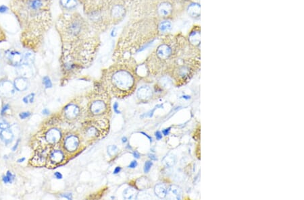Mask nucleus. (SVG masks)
<instances>
[{"instance_id":"7","label":"nucleus","mask_w":304,"mask_h":200,"mask_svg":"<svg viewBox=\"0 0 304 200\" xmlns=\"http://www.w3.org/2000/svg\"><path fill=\"white\" fill-rule=\"evenodd\" d=\"M62 138V134L57 129H51L45 134V139L50 144H56L58 143Z\"/></svg>"},{"instance_id":"46","label":"nucleus","mask_w":304,"mask_h":200,"mask_svg":"<svg viewBox=\"0 0 304 200\" xmlns=\"http://www.w3.org/2000/svg\"><path fill=\"white\" fill-rule=\"evenodd\" d=\"M42 113H43V114H44V115H48L49 113V110L47 109V108H45V109L43 110Z\"/></svg>"},{"instance_id":"42","label":"nucleus","mask_w":304,"mask_h":200,"mask_svg":"<svg viewBox=\"0 0 304 200\" xmlns=\"http://www.w3.org/2000/svg\"><path fill=\"white\" fill-rule=\"evenodd\" d=\"M116 28H113V29H112V30L111 36H112V37H116Z\"/></svg>"},{"instance_id":"34","label":"nucleus","mask_w":304,"mask_h":200,"mask_svg":"<svg viewBox=\"0 0 304 200\" xmlns=\"http://www.w3.org/2000/svg\"><path fill=\"white\" fill-rule=\"evenodd\" d=\"M118 107H119L118 103H117V102L115 103L114 104V110L115 113H117V114H119V113H120V110H118Z\"/></svg>"},{"instance_id":"15","label":"nucleus","mask_w":304,"mask_h":200,"mask_svg":"<svg viewBox=\"0 0 304 200\" xmlns=\"http://www.w3.org/2000/svg\"><path fill=\"white\" fill-rule=\"evenodd\" d=\"M14 86L15 88L19 91L25 90L28 87L27 79L25 78H23V77L16 78L14 81Z\"/></svg>"},{"instance_id":"21","label":"nucleus","mask_w":304,"mask_h":200,"mask_svg":"<svg viewBox=\"0 0 304 200\" xmlns=\"http://www.w3.org/2000/svg\"><path fill=\"white\" fill-rule=\"evenodd\" d=\"M137 195V191L135 189L129 187L123 191V197L126 199H133Z\"/></svg>"},{"instance_id":"44","label":"nucleus","mask_w":304,"mask_h":200,"mask_svg":"<svg viewBox=\"0 0 304 200\" xmlns=\"http://www.w3.org/2000/svg\"><path fill=\"white\" fill-rule=\"evenodd\" d=\"M133 156H134V157H135V158H139V156H140V155H139V154L138 153V152H137V151H134V152H133Z\"/></svg>"},{"instance_id":"3","label":"nucleus","mask_w":304,"mask_h":200,"mask_svg":"<svg viewBox=\"0 0 304 200\" xmlns=\"http://www.w3.org/2000/svg\"><path fill=\"white\" fill-rule=\"evenodd\" d=\"M80 146V139L76 135H69L66 138L64 142L65 150L68 152H75Z\"/></svg>"},{"instance_id":"9","label":"nucleus","mask_w":304,"mask_h":200,"mask_svg":"<svg viewBox=\"0 0 304 200\" xmlns=\"http://www.w3.org/2000/svg\"><path fill=\"white\" fill-rule=\"evenodd\" d=\"M157 55L160 59H167L172 53V49L168 45H161L157 49Z\"/></svg>"},{"instance_id":"12","label":"nucleus","mask_w":304,"mask_h":200,"mask_svg":"<svg viewBox=\"0 0 304 200\" xmlns=\"http://www.w3.org/2000/svg\"><path fill=\"white\" fill-rule=\"evenodd\" d=\"M64 159V154L61 150H54L49 155L50 162L57 165L62 162Z\"/></svg>"},{"instance_id":"24","label":"nucleus","mask_w":304,"mask_h":200,"mask_svg":"<svg viewBox=\"0 0 304 200\" xmlns=\"http://www.w3.org/2000/svg\"><path fill=\"white\" fill-rule=\"evenodd\" d=\"M14 179V175L9 171H8L6 175L3 177V181L5 183H11Z\"/></svg>"},{"instance_id":"48","label":"nucleus","mask_w":304,"mask_h":200,"mask_svg":"<svg viewBox=\"0 0 304 200\" xmlns=\"http://www.w3.org/2000/svg\"><path fill=\"white\" fill-rule=\"evenodd\" d=\"M18 143H19V140L18 141V142H17V143H16V144H15V146H14V148H13V150H14V151L16 150V148H17V146H18Z\"/></svg>"},{"instance_id":"32","label":"nucleus","mask_w":304,"mask_h":200,"mask_svg":"<svg viewBox=\"0 0 304 200\" xmlns=\"http://www.w3.org/2000/svg\"><path fill=\"white\" fill-rule=\"evenodd\" d=\"M30 115V113L29 112H24V113H20L19 116H20V119H26V118H27L28 117H29Z\"/></svg>"},{"instance_id":"18","label":"nucleus","mask_w":304,"mask_h":200,"mask_svg":"<svg viewBox=\"0 0 304 200\" xmlns=\"http://www.w3.org/2000/svg\"><path fill=\"white\" fill-rule=\"evenodd\" d=\"M0 138H1V140L4 142L5 143H9V142L12 140V139L14 138V135L12 134V132L11 131V130H9L8 129H2L1 131V133H0Z\"/></svg>"},{"instance_id":"5","label":"nucleus","mask_w":304,"mask_h":200,"mask_svg":"<svg viewBox=\"0 0 304 200\" xmlns=\"http://www.w3.org/2000/svg\"><path fill=\"white\" fill-rule=\"evenodd\" d=\"M81 109L77 105L70 103L64 107V113L68 119H75L80 115Z\"/></svg>"},{"instance_id":"25","label":"nucleus","mask_w":304,"mask_h":200,"mask_svg":"<svg viewBox=\"0 0 304 200\" xmlns=\"http://www.w3.org/2000/svg\"><path fill=\"white\" fill-rule=\"evenodd\" d=\"M118 148L115 145H111L107 147V154L110 156H114L118 153Z\"/></svg>"},{"instance_id":"4","label":"nucleus","mask_w":304,"mask_h":200,"mask_svg":"<svg viewBox=\"0 0 304 200\" xmlns=\"http://www.w3.org/2000/svg\"><path fill=\"white\" fill-rule=\"evenodd\" d=\"M82 22L78 19H73L69 22L66 27V32L69 36L73 37H77L82 31Z\"/></svg>"},{"instance_id":"19","label":"nucleus","mask_w":304,"mask_h":200,"mask_svg":"<svg viewBox=\"0 0 304 200\" xmlns=\"http://www.w3.org/2000/svg\"><path fill=\"white\" fill-rule=\"evenodd\" d=\"M168 189L164 184H158L155 187L154 191L155 195L160 198H164L166 196Z\"/></svg>"},{"instance_id":"29","label":"nucleus","mask_w":304,"mask_h":200,"mask_svg":"<svg viewBox=\"0 0 304 200\" xmlns=\"http://www.w3.org/2000/svg\"><path fill=\"white\" fill-rule=\"evenodd\" d=\"M34 96L35 94H30L29 95L25 96L23 98V101L25 103H32L33 102V100H34Z\"/></svg>"},{"instance_id":"17","label":"nucleus","mask_w":304,"mask_h":200,"mask_svg":"<svg viewBox=\"0 0 304 200\" xmlns=\"http://www.w3.org/2000/svg\"><path fill=\"white\" fill-rule=\"evenodd\" d=\"M125 14V9L123 6L120 5H116L112 9L111 14L114 18H120L123 17Z\"/></svg>"},{"instance_id":"23","label":"nucleus","mask_w":304,"mask_h":200,"mask_svg":"<svg viewBox=\"0 0 304 200\" xmlns=\"http://www.w3.org/2000/svg\"><path fill=\"white\" fill-rule=\"evenodd\" d=\"M172 28V24L168 20L162 21L159 25V29L162 32H166L169 31Z\"/></svg>"},{"instance_id":"52","label":"nucleus","mask_w":304,"mask_h":200,"mask_svg":"<svg viewBox=\"0 0 304 200\" xmlns=\"http://www.w3.org/2000/svg\"><path fill=\"white\" fill-rule=\"evenodd\" d=\"M1 129H0V133H1Z\"/></svg>"},{"instance_id":"41","label":"nucleus","mask_w":304,"mask_h":200,"mask_svg":"<svg viewBox=\"0 0 304 200\" xmlns=\"http://www.w3.org/2000/svg\"><path fill=\"white\" fill-rule=\"evenodd\" d=\"M120 170H121V167H116V168H115L114 170V174H118V173L120 172Z\"/></svg>"},{"instance_id":"33","label":"nucleus","mask_w":304,"mask_h":200,"mask_svg":"<svg viewBox=\"0 0 304 200\" xmlns=\"http://www.w3.org/2000/svg\"><path fill=\"white\" fill-rule=\"evenodd\" d=\"M9 127V124L7 123L3 122V121L0 122V129H1V130L8 129Z\"/></svg>"},{"instance_id":"13","label":"nucleus","mask_w":304,"mask_h":200,"mask_svg":"<svg viewBox=\"0 0 304 200\" xmlns=\"http://www.w3.org/2000/svg\"><path fill=\"white\" fill-rule=\"evenodd\" d=\"M19 75L23 78H29L33 75V70L28 64L20 65L18 69Z\"/></svg>"},{"instance_id":"40","label":"nucleus","mask_w":304,"mask_h":200,"mask_svg":"<svg viewBox=\"0 0 304 200\" xmlns=\"http://www.w3.org/2000/svg\"><path fill=\"white\" fill-rule=\"evenodd\" d=\"M54 176L57 178V179H62V174H61L60 173H59V172H56V173H55Z\"/></svg>"},{"instance_id":"38","label":"nucleus","mask_w":304,"mask_h":200,"mask_svg":"<svg viewBox=\"0 0 304 200\" xmlns=\"http://www.w3.org/2000/svg\"><path fill=\"white\" fill-rule=\"evenodd\" d=\"M8 10V8L5 6H0V13H4L7 12Z\"/></svg>"},{"instance_id":"22","label":"nucleus","mask_w":304,"mask_h":200,"mask_svg":"<svg viewBox=\"0 0 304 200\" xmlns=\"http://www.w3.org/2000/svg\"><path fill=\"white\" fill-rule=\"evenodd\" d=\"M76 0H60V4L64 8L68 9H73L77 6Z\"/></svg>"},{"instance_id":"49","label":"nucleus","mask_w":304,"mask_h":200,"mask_svg":"<svg viewBox=\"0 0 304 200\" xmlns=\"http://www.w3.org/2000/svg\"><path fill=\"white\" fill-rule=\"evenodd\" d=\"M25 160V158H20V159H19V160H18V162H23V161H24V160Z\"/></svg>"},{"instance_id":"43","label":"nucleus","mask_w":304,"mask_h":200,"mask_svg":"<svg viewBox=\"0 0 304 200\" xmlns=\"http://www.w3.org/2000/svg\"><path fill=\"white\" fill-rule=\"evenodd\" d=\"M8 108H9V105H5V106H4V108H3V109H2V111H1V114H4V113L5 111H6V110L8 109Z\"/></svg>"},{"instance_id":"27","label":"nucleus","mask_w":304,"mask_h":200,"mask_svg":"<svg viewBox=\"0 0 304 200\" xmlns=\"http://www.w3.org/2000/svg\"><path fill=\"white\" fill-rule=\"evenodd\" d=\"M146 181H147V179H143V178H140V179H139L137 181L141 183H141L136 184L137 185V188L141 189H143V188H145V187H147V182H146Z\"/></svg>"},{"instance_id":"20","label":"nucleus","mask_w":304,"mask_h":200,"mask_svg":"<svg viewBox=\"0 0 304 200\" xmlns=\"http://www.w3.org/2000/svg\"><path fill=\"white\" fill-rule=\"evenodd\" d=\"M189 41L194 45H198L200 43V30H195L191 32L189 37Z\"/></svg>"},{"instance_id":"14","label":"nucleus","mask_w":304,"mask_h":200,"mask_svg":"<svg viewBox=\"0 0 304 200\" xmlns=\"http://www.w3.org/2000/svg\"><path fill=\"white\" fill-rule=\"evenodd\" d=\"M188 14L193 18H197L200 16V4L193 3L190 4L187 9Z\"/></svg>"},{"instance_id":"1","label":"nucleus","mask_w":304,"mask_h":200,"mask_svg":"<svg viewBox=\"0 0 304 200\" xmlns=\"http://www.w3.org/2000/svg\"><path fill=\"white\" fill-rule=\"evenodd\" d=\"M107 88L112 95L122 98L130 95L136 88L135 75L127 69H116L110 72Z\"/></svg>"},{"instance_id":"8","label":"nucleus","mask_w":304,"mask_h":200,"mask_svg":"<svg viewBox=\"0 0 304 200\" xmlns=\"http://www.w3.org/2000/svg\"><path fill=\"white\" fill-rule=\"evenodd\" d=\"M14 86L9 81H4L0 84V95L9 97L14 93Z\"/></svg>"},{"instance_id":"11","label":"nucleus","mask_w":304,"mask_h":200,"mask_svg":"<svg viewBox=\"0 0 304 200\" xmlns=\"http://www.w3.org/2000/svg\"><path fill=\"white\" fill-rule=\"evenodd\" d=\"M166 196L170 199H180L181 197V190L175 185H172L167 190Z\"/></svg>"},{"instance_id":"2","label":"nucleus","mask_w":304,"mask_h":200,"mask_svg":"<svg viewBox=\"0 0 304 200\" xmlns=\"http://www.w3.org/2000/svg\"><path fill=\"white\" fill-rule=\"evenodd\" d=\"M88 110L93 119H103L101 117L108 112L107 98L101 95L92 98L89 103Z\"/></svg>"},{"instance_id":"31","label":"nucleus","mask_w":304,"mask_h":200,"mask_svg":"<svg viewBox=\"0 0 304 200\" xmlns=\"http://www.w3.org/2000/svg\"><path fill=\"white\" fill-rule=\"evenodd\" d=\"M153 165V163L152 161H147L145 163V166H144V172L145 173H147L150 170L151 168H152Z\"/></svg>"},{"instance_id":"16","label":"nucleus","mask_w":304,"mask_h":200,"mask_svg":"<svg viewBox=\"0 0 304 200\" xmlns=\"http://www.w3.org/2000/svg\"><path fill=\"white\" fill-rule=\"evenodd\" d=\"M172 6L168 2H164L160 5L158 7V12L160 15L162 16H167L172 12Z\"/></svg>"},{"instance_id":"47","label":"nucleus","mask_w":304,"mask_h":200,"mask_svg":"<svg viewBox=\"0 0 304 200\" xmlns=\"http://www.w3.org/2000/svg\"><path fill=\"white\" fill-rule=\"evenodd\" d=\"M122 142H123V143H126V142H127V138H126V137H123V138H122Z\"/></svg>"},{"instance_id":"36","label":"nucleus","mask_w":304,"mask_h":200,"mask_svg":"<svg viewBox=\"0 0 304 200\" xmlns=\"http://www.w3.org/2000/svg\"><path fill=\"white\" fill-rule=\"evenodd\" d=\"M155 137H156V138H157V140H160V139L162 138V135L161 132H160V131H157L155 132Z\"/></svg>"},{"instance_id":"10","label":"nucleus","mask_w":304,"mask_h":200,"mask_svg":"<svg viewBox=\"0 0 304 200\" xmlns=\"http://www.w3.org/2000/svg\"><path fill=\"white\" fill-rule=\"evenodd\" d=\"M137 95L140 100H147L152 96V90L149 86H143L139 88Z\"/></svg>"},{"instance_id":"30","label":"nucleus","mask_w":304,"mask_h":200,"mask_svg":"<svg viewBox=\"0 0 304 200\" xmlns=\"http://www.w3.org/2000/svg\"><path fill=\"white\" fill-rule=\"evenodd\" d=\"M164 162L166 163V165L168 166H172L174 164V160L173 156H167L166 158L164 159Z\"/></svg>"},{"instance_id":"39","label":"nucleus","mask_w":304,"mask_h":200,"mask_svg":"<svg viewBox=\"0 0 304 200\" xmlns=\"http://www.w3.org/2000/svg\"><path fill=\"white\" fill-rule=\"evenodd\" d=\"M170 130H171V127H169V128H167V129H164L163 131H162V134H163L164 136H168V135L169 134Z\"/></svg>"},{"instance_id":"35","label":"nucleus","mask_w":304,"mask_h":200,"mask_svg":"<svg viewBox=\"0 0 304 200\" xmlns=\"http://www.w3.org/2000/svg\"><path fill=\"white\" fill-rule=\"evenodd\" d=\"M137 162L136 160H133V161H132V162H131L130 165H129L128 167L129 168H135L136 167H137Z\"/></svg>"},{"instance_id":"37","label":"nucleus","mask_w":304,"mask_h":200,"mask_svg":"<svg viewBox=\"0 0 304 200\" xmlns=\"http://www.w3.org/2000/svg\"><path fill=\"white\" fill-rule=\"evenodd\" d=\"M62 196L63 197H65V198H67L68 199H72V194H69V193H66V194H64L62 195Z\"/></svg>"},{"instance_id":"51","label":"nucleus","mask_w":304,"mask_h":200,"mask_svg":"<svg viewBox=\"0 0 304 200\" xmlns=\"http://www.w3.org/2000/svg\"><path fill=\"white\" fill-rule=\"evenodd\" d=\"M1 53H0V59H1Z\"/></svg>"},{"instance_id":"26","label":"nucleus","mask_w":304,"mask_h":200,"mask_svg":"<svg viewBox=\"0 0 304 200\" xmlns=\"http://www.w3.org/2000/svg\"><path fill=\"white\" fill-rule=\"evenodd\" d=\"M24 58H25V61L27 62L28 64H32L33 61H34V55H33L32 52H27L25 54Z\"/></svg>"},{"instance_id":"6","label":"nucleus","mask_w":304,"mask_h":200,"mask_svg":"<svg viewBox=\"0 0 304 200\" xmlns=\"http://www.w3.org/2000/svg\"><path fill=\"white\" fill-rule=\"evenodd\" d=\"M5 55H6L7 59L9 61V64L14 66H20L23 59L22 55L16 51H7Z\"/></svg>"},{"instance_id":"50","label":"nucleus","mask_w":304,"mask_h":200,"mask_svg":"<svg viewBox=\"0 0 304 200\" xmlns=\"http://www.w3.org/2000/svg\"><path fill=\"white\" fill-rule=\"evenodd\" d=\"M183 98H185V99H189L190 98V96H183Z\"/></svg>"},{"instance_id":"28","label":"nucleus","mask_w":304,"mask_h":200,"mask_svg":"<svg viewBox=\"0 0 304 200\" xmlns=\"http://www.w3.org/2000/svg\"><path fill=\"white\" fill-rule=\"evenodd\" d=\"M43 83H44L45 87L46 88H52V82H51V80H50L49 77H47V76L44 77V79H43Z\"/></svg>"},{"instance_id":"45","label":"nucleus","mask_w":304,"mask_h":200,"mask_svg":"<svg viewBox=\"0 0 304 200\" xmlns=\"http://www.w3.org/2000/svg\"><path fill=\"white\" fill-rule=\"evenodd\" d=\"M149 157L151 159H152V160H157V158L155 157V155H154V154H149Z\"/></svg>"}]
</instances>
